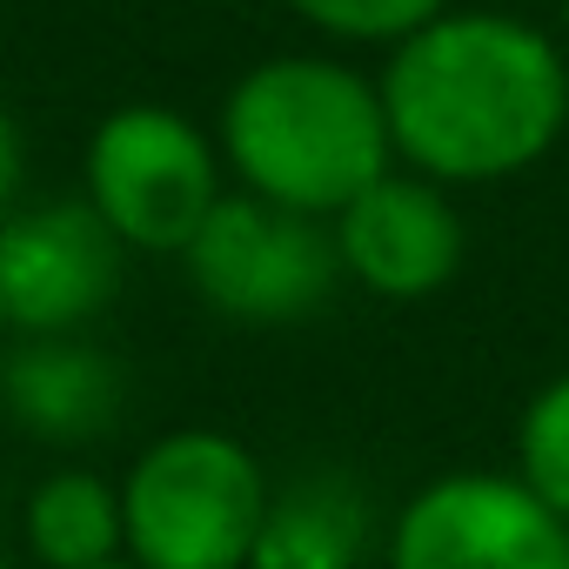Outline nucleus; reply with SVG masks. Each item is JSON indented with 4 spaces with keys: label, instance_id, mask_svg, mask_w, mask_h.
Here are the masks:
<instances>
[{
    "label": "nucleus",
    "instance_id": "f257e3e1",
    "mask_svg": "<svg viewBox=\"0 0 569 569\" xmlns=\"http://www.w3.org/2000/svg\"><path fill=\"white\" fill-rule=\"evenodd\" d=\"M396 161L442 188L509 181L569 128V54L496 8H442L389 48L376 81Z\"/></svg>",
    "mask_w": 569,
    "mask_h": 569
},
{
    "label": "nucleus",
    "instance_id": "f03ea898",
    "mask_svg": "<svg viewBox=\"0 0 569 569\" xmlns=\"http://www.w3.org/2000/svg\"><path fill=\"white\" fill-rule=\"evenodd\" d=\"M221 168L281 208L336 214L396 168L389 114L369 74L322 54L254 61L221 101Z\"/></svg>",
    "mask_w": 569,
    "mask_h": 569
},
{
    "label": "nucleus",
    "instance_id": "7ed1b4c3",
    "mask_svg": "<svg viewBox=\"0 0 569 569\" xmlns=\"http://www.w3.org/2000/svg\"><path fill=\"white\" fill-rule=\"evenodd\" d=\"M268 476L221 429H174L121 476V549L141 569H248Z\"/></svg>",
    "mask_w": 569,
    "mask_h": 569
},
{
    "label": "nucleus",
    "instance_id": "20e7f679",
    "mask_svg": "<svg viewBox=\"0 0 569 569\" xmlns=\"http://www.w3.org/2000/svg\"><path fill=\"white\" fill-rule=\"evenodd\" d=\"M94 214L121 234V248L141 254H181L221 188V148L168 101H128L114 108L81 154Z\"/></svg>",
    "mask_w": 569,
    "mask_h": 569
},
{
    "label": "nucleus",
    "instance_id": "39448f33",
    "mask_svg": "<svg viewBox=\"0 0 569 569\" xmlns=\"http://www.w3.org/2000/svg\"><path fill=\"white\" fill-rule=\"evenodd\" d=\"M181 268H188V289L214 316L248 322V329H281V322L316 316L342 281L336 234L322 214L261 201L248 188L208 208V221L181 248Z\"/></svg>",
    "mask_w": 569,
    "mask_h": 569
},
{
    "label": "nucleus",
    "instance_id": "423d86ee",
    "mask_svg": "<svg viewBox=\"0 0 569 569\" xmlns=\"http://www.w3.org/2000/svg\"><path fill=\"white\" fill-rule=\"evenodd\" d=\"M389 569H569V522L522 476L456 469L402 502Z\"/></svg>",
    "mask_w": 569,
    "mask_h": 569
},
{
    "label": "nucleus",
    "instance_id": "0eeeda50",
    "mask_svg": "<svg viewBox=\"0 0 569 569\" xmlns=\"http://www.w3.org/2000/svg\"><path fill=\"white\" fill-rule=\"evenodd\" d=\"M121 234L94 201H41L0 214V322L21 336H74L121 296Z\"/></svg>",
    "mask_w": 569,
    "mask_h": 569
},
{
    "label": "nucleus",
    "instance_id": "6e6552de",
    "mask_svg": "<svg viewBox=\"0 0 569 569\" xmlns=\"http://www.w3.org/2000/svg\"><path fill=\"white\" fill-rule=\"evenodd\" d=\"M336 234V261L349 281H362L382 302H422L436 289H449L462 268V214L442 194V181L429 174H376L356 201H342L329 214Z\"/></svg>",
    "mask_w": 569,
    "mask_h": 569
},
{
    "label": "nucleus",
    "instance_id": "1a4fd4ad",
    "mask_svg": "<svg viewBox=\"0 0 569 569\" xmlns=\"http://www.w3.org/2000/svg\"><path fill=\"white\" fill-rule=\"evenodd\" d=\"M114 362L68 336H28V349L8 362V409L48 442H88L101 422H114Z\"/></svg>",
    "mask_w": 569,
    "mask_h": 569
},
{
    "label": "nucleus",
    "instance_id": "9d476101",
    "mask_svg": "<svg viewBox=\"0 0 569 569\" xmlns=\"http://www.w3.org/2000/svg\"><path fill=\"white\" fill-rule=\"evenodd\" d=\"M369 502L342 476H309L268 496L248 569H362Z\"/></svg>",
    "mask_w": 569,
    "mask_h": 569
},
{
    "label": "nucleus",
    "instance_id": "9b49d317",
    "mask_svg": "<svg viewBox=\"0 0 569 569\" xmlns=\"http://www.w3.org/2000/svg\"><path fill=\"white\" fill-rule=\"evenodd\" d=\"M21 529L41 569H101L128 556L121 549V482L94 469H54L34 482Z\"/></svg>",
    "mask_w": 569,
    "mask_h": 569
},
{
    "label": "nucleus",
    "instance_id": "f8f14e48",
    "mask_svg": "<svg viewBox=\"0 0 569 569\" xmlns=\"http://www.w3.org/2000/svg\"><path fill=\"white\" fill-rule=\"evenodd\" d=\"M516 476L569 522V376L542 382L516 422Z\"/></svg>",
    "mask_w": 569,
    "mask_h": 569
},
{
    "label": "nucleus",
    "instance_id": "ddd939ff",
    "mask_svg": "<svg viewBox=\"0 0 569 569\" xmlns=\"http://www.w3.org/2000/svg\"><path fill=\"white\" fill-rule=\"evenodd\" d=\"M289 8L329 34V41H349V48H396L402 34L429 28L449 0H289Z\"/></svg>",
    "mask_w": 569,
    "mask_h": 569
},
{
    "label": "nucleus",
    "instance_id": "4468645a",
    "mask_svg": "<svg viewBox=\"0 0 569 569\" xmlns=\"http://www.w3.org/2000/svg\"><path fill=\"white\" fill-rule=\"evenodd\" d=\"M21 168H28V148H21V128H14V114L0 108V214L14 208V194H21Z\"/></svg>",
    "mask_w": 569,
    "mask_h": 569
},
{
    "label": "nucleus",
    "instance_id": "2eb2a0df",
    "mask_svg": "<svg viewBox=\"0 0 569 569\" xmlns=\"http://www.w3.org/2000/svg\"><path fill=\"white\" fill-rule=\"evenodd\" d=\"M562 54H569V0H562Z\"/></svg>",
    "mask_w": 569,
    "mask_h": 569
},
{
    "label": "nucleus",
    "instance_id": "dca6fc26",
    "mask_svg": "<svg viewBox=\"0 0 569 569\" xmlns=\"http://www.w3.org/2000/svg\"><path fill=\"white\" fill-rule=\"evenodd\" d=\"M101 569H141V562H128V556H114V562H101Z\"/></svg>",
    "mask_w": 569,
    "mask_h": 569
},
{
    "label": "nucleus",
    "instance_id": "f3484780",
    "mask_svg": "<svg viewBox=\"0 0 569 569\" xmlns=\"http://www.w3.org/2000/svg\"><path fill=\"white\" fill-rule=\"evenodd\" d=\"M0 569H8V556H0Z\"/></svg>",
    "mask_w": 569,
    "mask_h": 569
}]
</instances>
